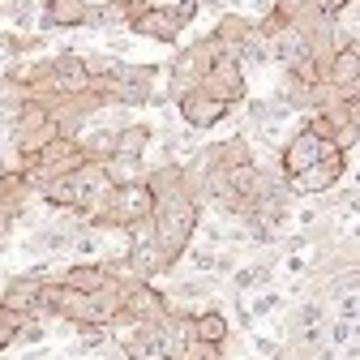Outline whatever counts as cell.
Returning a JSON list of instances; mask_svg holds the SVG:
<instances>
[{
    "label": "cell",
    "instance_id": "8d00e7d4",
    "mask_svg": "<svg viewBox=\"0 0 360 360\" xmlns=\"http://www.w3.org/2000/svg\"><path fill=\"white\" fill-rule=\"evenodd\" d=\"M22 360H56V352L43 343V347H22Z\"/></svg>",
    "mask_w": 360,
    "mask_h": 360
},
{
    "label": "cell",
    "instance_id": "ab89813d",
    "mask_svg": "<svg viewBox=\"0 0 360 360\" xmlns=\"http://www.w3.org/2000/svg\"><path fill=\"white\" fill-rule=\"evenodd\" d=\"M5 347H13V330H0V356H5Z\"/></svg>",
    "mask_w": 360,
    "mask_h": 360
},
{
    "label": "cell",
    "instance_id": "f1b7e54d",
    "mask_svg": "<svg viewBox=\"0 0 360 360\" xmlns=\"http://www.w3.org/2000/svg\"><path fill=\"white\" fill-rule=\"evenodd\" d=\"M103 257V232L99 228H82V236L73 240V262H99Z\"/></svg>",
    "mask_w": 360,
    "mask_h": 360
},
{
    "label": "cell",
    "instance_id": "ffe728a7",
    "mask_svg": "<svg viewBox=\"0 0 360 360\" xmlns=\"http://www.w3.org/2000/svg\"><path fill=\"white\" fill-rule=\"evenodd\" d=\"M193 326H198V343H214V347H228V343H232V318H228L219 304L198 309Z\"/></svg>",
    "mask_w": 360,
    "mask_h": 360
},
{
    "label": "cell",
    "instance_id": "8992f818",
    "mask_svg": "<svg viewBox=\"0 0 360 360\" xmlns=\"http://www.w3.org/2000/svg\"><path fill=\"white\" fill-rule=\"evenodd\" d=\"M172 300L167 292H159L155 283H133L129 288V300H124V313H120V330H133V326H163L172 318Z\"/></svg>",
    "mask_w": 360,
    "mask_h": 360
},
{
    "label": "cell",
    "instance_id": "5bb4252c",
    "mask_svg": "<svg viewBox=\"0 0 360 360\" xmlns=\"http://www.w3.org/2000/svg\"><path fill=\"white\" fill-rule=\"evenodd\" d=\"M86 22H90V5H86V0H52V5H43V34L86 30Z\"/></svg>",
    "mask_w": 360,
    "mask_h": 360
},
{
    "label": "cell",
    "instance_id": "6da1fadb",
    "mask_svg": "<svg viewBox=\"0 0 360 360\" xmlns=\"http://www.w3.org/2000/svg\"><path fill=\"white\" fill-rule=\"evenodd\" d=\"M202 210H206V206H202L189 189L155 198V214H150V219H155V240H159V249L167 253L172 266H176V262H185L189 245L198 240Z\"/></svg>",
    "mask_w": 360,
    "mask_h": 360
},
{
    "label": "cell",
    "instance_id": "2e32d148",
    "mask_svg": "<svg viewBox=\"0 0 360 360\" xmlns=\"http://www.w3.org/2000/svg\"><path fill=\"white\" fill-rule=\"evenodd\" d=\"M82 150H86V159L90 163H108V159H116L120 155V129L116 124H86V133H82Z\"/></svg>",
    "mask_w": 360,
    "mask_h": 360
},
{
    "label": "cell",
    "instance_id": "603a6c76",
    "mask_svg": "<svg viewBox=\"0 0 360 360\" xmlns=\"http://www.w3.org/2000/svg\"><path fill=\"white\" fill-rule=\"evenodd\" d=\"M103 172H108V185H112V189H124V185H146L155 167H150L146 159L116 155V159H108V163H103Z\"/></svg>",
    "mask_w": 360,
    "mask_h": 360
},
{
    "label": "cell",
    "instance_id": "9c48e42d",
    "mask_svg": "<svg viewBox=\"0 0 360 360\" xmlns=\"http://www.w3.org/2000/svg\"><path fill=\"white\" fill-rule=\"evenodd\" d=\"M347 159H352V155H330V159H322V163L304 167L300 176H288L292 193H296V198H326V193H335L339 180L347 176Z\"/></svg>",
    "mask_w": 360,
    "mask_h": 360
},
{
    "label": "cell",
    "instance_id": "836d02e7",
    "mask_svg": "<svg viewBox=\"0 0 360 360\" xmlns=\"http://www.w3.org/2000/svg\"><path fill=\"white\" fill-rule=\"evenodd\" d=\"M253 352H257L262 360H275V356L283 352V339H270V335H253Z\"/></svg>",
    "mask_w": 360,
    "mask_h": 360
},
{
    "label": "cell",
    "instance_id": "e575fe53",
    "mask_svg": "<svg viewBox=\"0 0 360 360\" xmlns=\"http://www.w3.org/2000/svg\"><path fill=\"white\" fill-rule=\"evenodd\" d=\"M313 5H318V9H322V13H326L330 22H339V18H343V13L352 9V0H313Z\"/></svg>",
    "mask_w": 360,
    "mask_h": 360
},
{
    "label": "cell",
    "instance_id": "44dd1931",
    "mask_svg": "<svg viewBox=\"0 0 360 360\" xmlns=\"http://www.w3.org/2000/svg\"><path fill=\"white\" fill-rule=\"evenodd\" d=\"M0 22H9L18 34L43 30V0H0Z\"/></svg>",
    "mask_w": 360,
    "mask_h": 360
},
{
    "label": "cell",
    "instance_id": "9a60e30c",
    "mask_svg": "<svg viewBox=\"0 0 360 360\" xmlns=\"http://www.w3.org/2000/svg\"><path fill=\"white\" fill-rule=\"evenodd\" d=\"M219 292V279L214 275H180L167 283V300L172 304H210Z\"/></svg>",
    "mask_w": 360,
    "mask_h": 360
},
{
    "label": "cell",
    "instance_id": "ee69618b",
    "mask_svg": "<svg viewBox=\"0 0 360 360\" xmlns=\"http://www.w3.org/2000/svg\"><path fill=\"white\" fill-rule=\"evenodd\" d=\"M43 5H52V0H43Z\"/></svg>",
    "mask_w": 360,
    "mask_h": 360
},
{
    "label": "cell",
    "instance_id": "d590c367",
    "mask_svg": "<svg viewBox=\"0 0 360 360\" xmlns=\"http://www.w3.org/2000/svg\"><path fill=\"white\" fill-rule=\"evenodd\" d=\"M232 318H236V326H245V330H253V322H257L253 313H249V304H240V300H236V309H232Z\"/></svg>",
    "mask_w": 360,
    "mask_h": 360
},
{
    "label": "cell",
    "instance_id": "7c38bea8",
    "mask_svg": "<svg viewBox=\"0 0 360 360\" xmlns=\"http://www.w3.org/2000/svg\"><path fill=\"white\" fill-rule=\"evenodd\" d=\"M60 283H65V288H77V292H86V296H99V292H108V288L116 283V275H112L108 257H99V262H65Z\"/></svg>",
    "mask_w": 360,
    "mask_h": 360
},
{
    "label": "cell",
    "instance_id": "cb8c5ba5",
    "mask_svg": "<svg viewBox=\"0 0 360 360\" xmlns=\"http://www.w3.org/2000/svg\"><path fill=\"white\" fill-rule=\"evenodd\" d=\"M86 30H95V34H120V30H129V0H108V5H95V9H90Z\"/></svg>",
    "mask_w": 360,
    "mask_h": 360
},
{
    "label": "cell",
    "instance_id": "3957f363",
    "mask_svg": "<svg viewBox=\"0 0 360 360\" xmlns=\"http://www.w3.org/2000/svg\"><path fill=\"white\" fill-rule=\"evenodd\" d=\"M155 214V193L150 185H124V189H108V198L99 202V210L90 214V228H99L103 236H129L138 223H146Z\"/></svg>",
    "mask_w": 360,
    "mask_h": 360
},
{
    "label": "cell",
    "instance_id": "52a82bcc",
    "mask_svg": "<svg viewBox=\"0 0 360 360\" xmlns=\"http://www.w3.org/2000/svg\"><path fill=\"white\" fill-rule=\"evenodd\" d=\"M330 155H343V150H335V146H326L318 133H313L309 124H300L292 138L279 146V167H283V176H300L304 167H313V163H322V159H330Z\"/></svg>",
    "mask_w": 360,
    "mask_h": 360
},
{
    "label": "cell",
    "instance_id": "5b68a950",
    "mask_svg": "<svg viewBox=\"0 0 360 360\" xmlns=\"http://www.w3.org/2000/svg\"><path fill=\"white\" fill-rule=\"evenodd\" d=\"M116 343H120V352L129 360H176L180 352H185V347H180V339H176V330H172V318L163 326H133Z\"/></svg>",
    "mask_w": 360,
    "mask_h": 360
},
{
    "label": "cell",
    "instance_id": "f35d334b",
    "mask_svg": "<svg viewBox=\"0 0 360 360\" xmlns=\"http://www.w3.org/2000/svg\"><path fill=\"white\" fill-rule=\"evenodd\" d=\"M198 5L210 9V13H219V18H223V13H232V0H198Z\"/></svg>",
    "mask_w": 360,
    "mask_h": 360
},
{
    "label": "cell",
    "instance_id": "e0dca14e",
    "mask_svg": "<svg viewBox=\"0 0 360 360\" xmlns=\"http://www.w3.org/2000/svg\"><path fill=\"white\" fill-rule=\"evenodd\" d=\"M275 262H279V253L270 249V253H262L257 262L240 266L236 275H232V292H236V296H240V292H266L270 279H275Z\"/></svg>",
    "mask_w": 360,
    "mask_h": 360
},
{
    "label": "cell",
    "instance_id": "d6986e66",
    "mask_svg": "<svg viewBox=\"0 0 360 360\" xmlns=\"http://www.w3.org/2000/svg\"><path fill=\"white\" fill-rule=\"evenodd\" d=\"M326 82L339 90V95H360V48H343L335 56V65L326 69Z\"/></svg>",
    "mask_w": 360,
    "mask_h": 360
},
{
    "label": "cell",
    "instance_id": "484cf974",
    "mask_svg": "<svg viewBox=\"0 0 360 360\" xmlns=\"http://www.w3.org/2000/svg\"><path fill=\"white\" fill-rule=\"evenodd\" d=\"M150 142H155V129L146 120H133L120 129V155H129V159H146Z\"/></svg>",
    "mask_w": 360,
    "mask_h": 360
},
{
    "label": "cell",
    "instance_id": "74e56055",
    "mask_svg": "<svg viewBox=\"0 0 360 360\" xmlns=\"http://www.w3.org/2000/svg\"><path fill=\"white\" fill-rule=\"evenodd\" d=\"M18 322H22V313H13V309L0 304V330H18Z\"/></svg>",
    "mask_w": 360,
    "mask_h": 360
},
{
    "label": "cell",
    "instance_id": "7402d4cb",
    "mask_svg": "<svg viewBox=\"0 0 360 360\" xmlns=\"http://www.w3.org/2000/svg\"><path fill=\"white\" fill-rule=\"evenodd\" d=\"M48 124H52V108L43 103V99H30V103L13 116V124L5 129V138H9V142H22V138H34V133H43Z\"/></svg>",
    "mask_w": 360,
    "mask_h": 360
},
{
    "label": "cell",
    "instance_id": "60d3db41",
    "mask_svg": "<svg viewBox=\"0 0 360 360\" xmlns=\"http://www.w3.org/2000/svg\"><path fill=\"white\" fill-rule=\"evenodd\" d=\"M86 5H90V9H95V5H108V0H86Z\"/></svg>",
    "mask_w": 360,
    "mask_h": 360
},
{
    "label": "cell",
    "instance_id": "4fadbf2b",
    "mask_svg": "<svg viewBox=\"0 0 360 360\" xmlns=\"http://www.w3.org/2000/svg\"><path fill=\"white\" fill-rule=\"evenodd\" d=\"M30 198H39V193H34L30 176H26L22 167L0 172V214H18V219H26V210H30Z\"/></svg>",
    "mask_w": 360,
    "mask_h": 360
},
{
    "label": "cell",
    "instance_id": "7a4b0ae2",
    "mask_svg": "<svg viewBox=\"0 0 360 360\" xmlns=\"http://www.w3.org/2000/svg\"><path fill=\"white\" fill-rule=\"evenodd\" d=\"M219 60L240 65V60H236V48H232V43H223L214 30H206V34H198L193 43H185V48L167 60V95H172V99H185L189 90H198V86L206 82V73H210Z\"/></svg>",
    "mask_w": 360,
    "mask_h": 360
},
{
    "label": "cell",
    "instance_id": "7bdbcfd3",
    "mask_svg": "<svg viewBox=\"0 0 360 360\" xmlns=\"http://www.w3.org/2000/svg\"><path fill=\"white\" fill-rule=\"evenodd\" d=\"M249 360H262V356H249Z\"/></svg>",
    "mask_w": 360,
    "mask_h": 360
},
{
    "label": "cell",
    "instance_id": "83f0119b",
    "mask_svg": "<svg viewBox=\"0 0 360 360\" xmlns=\"http://www.w3.org/2000/svg\"><path fill=\"white\" fill-rule=\"evenodd\" d=\"M43 343H48V326H43V318L22 313V322L13 330V347H43Z\"/></svg>",
    "mask_w": 360,
    "mask_h": 360
},
{
    "label": "cell",
    "instance_id": "4316f807",
    "mask_svg": "<svg viewBox=\"0 0 360 360\" xmlns=\"http://www.w3.org/2000/svg\"><path fill=\"white\" fill-rule=\"evenodd\" d=\"M116 339H112V330L108 326H77V343H73V352L69 356H103L108 347H112Z\"/></svg>",
    "mask_w": 360,
    "mask_h": 360
},
{
    "label": "cell",
    "instance_id": "d4e9b609",
    "mask_svg": "<svg viewBox=\"0 0 360 360\" xmlns=\"http://www.w3.org/2000/svg\"><path fill=\"white\" fill-rule=\"evenodd\" d=\"M253 30H257V18H245V13H223L219 22H214V34L223 39V43H232V48H240L245 39H253Z\"/></svg>",
    "mask_w": 360,
    "mask_h": 360
},
{
    "label": "cell",
    "instance_id": "1f68e13d",
    "mask_svg": "<svg viewBox=\"0 0 360 360\" xmlns=\"http://www.w3.org/2000/svg\"><path fill=\"white\" fill-rule=\"evenodd\" d=\"M279 309H283V296H279V292H270V288H266V292H257V296H253V304H249V313H253L257 322H262V318H270V313H279Z\"/></svg>",
    "mask_w": 360,
    "mask_h": 360
},
{
    "label": "cell",
    "instance_id": "30bf717a",
    "mask_svg": "<svg viewBox=\"0 0 360 360\" xmlns=\"http://www.w3.org/2000/svg\"><path fill=\"white\" fill-rule=\"evenodd\" d=\"M48 65H52V82H56V95H60V99L90 95L95 77H90L86 52H56V56H48Z\"/></svg>",
    "mask_w": 360,
    "mask_h": 360
},
{
    "label": "cell",
    "instance_id": "8fae6325",
    "mask_svg": "<svg viewBox=\"0 0 360 360\" xmlns=\"http://www.w3.org/2000/svg\"><path fill=\"white\" fill-rule=\"evenodd\" d=\"M176 112H180V120H185V129H193V133H210V129H219L223 120L232 116L228 103L206 99L202 90H189L185 99H176Z\"/></svg>",
    "mask_w": 360,
    "mask_h": 360
},
{
    "label": "cell",
    "instance_id": "4dcf8cb0",
    "mask_svg": "<svg viewBox=\"0 0 360 360\" xmlns=\"http://www.w3.org/2000/svg\"><path fill=\"white\" fill-rule=\"evenodd\" d=\"M18 60H22V48H18V30H0V77H9Z\"/></svg>",
    "mask_w": 360,
    "mask_h": 360
},
{
    "label": "cell",
    "instance_id": "277c9868",
    "mask_svg": "<svg viewBox=\"0 0 360 360\" xmlns=\"http://www.w3.org/2000/svg\"><path fill=\"white\" fill-rule=\"evenodd\" d=\"M189 30L185 13L167 0H129V34L133 39H150V43H180V34Z\"/></svg>",
    "mask_w": 360,
    "mask_h": 360
},
{
    "label": "cell",
    "instance_id": "f546056e",
    "mask_svg": "<svg viewBox=\"0 0 360 360\" xmlns=\"http://www.w3.org/2000/svg\"><path fill=\"white\" fill-rule=\"evenodd\" d=\"M185 262L193 266V275H214V266H219V249H210V245H189V253H185Z\"/></svg>",
    "mask_w": 360,
    "mask_h": 360
},
{
    "label": "cell",
    "instance_id": "b9f144b4",
    "mask_svg": "<svg viewBox=\"0 0 360 360\" xmlns=\"http://www.w3.org/2000/svg\"><path fill=\"white\" fill-rule=\"evenodd\" d=\"M356 155H360V142H356Z\"/></svg>",
    "mask_w": 360,
    "mask_h": 360
},
{
    "label": "cell",
    "instance_id": "ba28073f",
    "mask_svg": "<svg viewBox=\"0 0 360 360\" xmlns=\"http://www.w3.org/2000/svg\"><path fill=\"white\" fill-rule=\"evenodd\" d=\"M198 90H202L206 99H214V103H228L232 112L253 99V95H249V73H245L240 65H232V60H219V65L206 73V82H202Z\"/></svg>",
    "mask_w": 360,
    "mask_h": 360
},
{
    "label": "cell",
    "instance_id": "d6a6232c",
    "mask_svg": "<svg viewBox=\"0 0 360 360\" xmlns=\"http://www.w3.org/2000/svg\"><path fill=\"white\" fill-rule=\"evenodd\" d=\"M176 360H228V347H214V343H189Z\"/></svg>",
    "mask_w": 360,
    "mask_h": 360
},
{
    "label": "cell",
    "instance_id": "ac0fdd59",
    "mask_svg": "<svg viewBox=\"0 0 360 360\" xmlns=\"http://www.w3.org/2000/svg\"><path fill=\"white\" fill-rule=\"evenodd\" d=\"M270 60L279 65V73H288V69H296L300 60H309V34L296 30V26H288L275 43H270Z\"/></svg>",
    "mask_w": 360,
    "mask_h": 360
}]
</instances>
